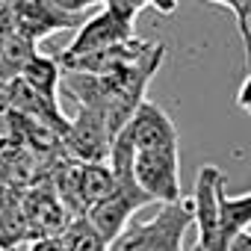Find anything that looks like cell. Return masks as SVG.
Wrapping results in <instances>:
<instances>
[{"label": "cell", "mask_w": 251, "mask_h": 251, "mask_svg": "<svg viewBox=\"0 0 251 251\" xmlns=\"http://www.w3.org/2000/svg\"><path fill=\"white\" fill-rule=\"evenodd\" d=\"M195 225L192 198L163 204L160 213L148 222H130L124 233L109 245V251H186L183 236Z\"/></svg>", "instance_id": "1"}, {"label": "cell", "mask_w": 251, "mask_h": 251, "mask_svg": "<svg viewBox=\"0 0 251 251\" xmlns=\"http://www.w3.org/2000/svg\"><path fill=\"white\" fill-rule=\"evenodd\" d=\"M136 15H139V9L133 6V0H106L98 15H92L89 21L80 24L71 45L59 53V62L89 56V53L106 50L112 45H121L127 39H136Z\"/></svg>", "instance_id": "2"}, {"label": "cell", "mask_w": 251, "mask_h": 251, "mask_svg": "<svg viewBox=\"0 0 251 251\" xmlns=\"http://www.w3.org/2000/svg\"><path fill=\"white\" fill-rule=\"evenodd\" d=\"M222 192H225V175L216 166H201L195 177L192 207H195V227L198 242L195 251H216L219 230H222Z\"/></svg>", "instance_id": "3"}, {"label": "cell", "mask_w": 251, "mask_h": 251, "mask_svg": "<svg viewBox=\"0 0 251 251\" xmlns=\"http://www.w3.org/2000/svg\"><path fill=\"white\" fill-rule=\"evenodd\" d=\"M112 145H115V136L106 118L95 109L80 106L62 139V148L68 151V157L77 163H106L112 154Z\"/></svg>", "instance_id": "4"}, {"label": "cell", "mask_w": 251, "mask_h": 251, "mask_svg": "<svg viewBox=\"0 0 251 251\" xmlns=\"http://www.w3.org/2000/svg\"><path fill=\"white\" fill-rule=\"evenodd\" d=\"M133 175H136V183L154 201L172 204V201L183 198V189H180V154H177V148H169V151H136Z\"/></svg>", "instance_id": "5"}, {"label": "cell", "mask_w": 251, "mask_h": 251, "mask_svg": "<svg viewBox=\"0 0 251 251\" xmlns=\"http://www.w3.org/2000/svg\"><path fill=\"white\" fill-rule=\"evenodd\" d=\"M6 3L12 18H15V30L21 36H27L33 45L45 42L48 36L59 33V30H80L83 18L80 15H68L62 9L53 6V0H0Z\"/></svg>", "instance_id": "6"}, {"label": "cell", "mask_w": 251, "mask_h": 251, "mask_svg": "<svg viewBox=\"0 0 251 251\" xmlns=\"http://www.w3.org/2000/svg\"><path fill=\"white\" fill-rule=\"evenodd\" d=\"M154 50H157V42H145V39L136 36V39H127V42H121V45H112L106 50H98V53H89V56H77V59L59 62V65H62V71H80V74L109 77V74H121V71H130V68L142 65Z\"/></svg>", "instance_id": "7"}, {"label": "cell", "mask_w": 251, "mask_h": 251, "mask_svg": "<svg viewBox=\"0 0 251 251\" xmlns=\"http://www.w3.org/2000/svg\"><path fill=\"white\" fill-rule=\"evenodd\" d=\"M124 133L130 136L136 151H169L177 148V127L169 118V112L151 100H142L139 109L133 112V118L127 121Z\"/></svg>", "instance_id": "8"}, {"label": "cell", "mask_w": 251, "mask_h": 251, "mask_svg": "<svg viewBox=\"0 0 251 251\" xmlns=\"http://www.w3.org/2000/svg\"><path fill=\"white\" fill-rule=\"evenodd\" d=\"M62 65H59V59L56 56H42V53H36L33 59H30V65L24 68V74H21V80L24 83H30L45 100H50L53 106H59V89H62Z\"/></svg>", "instance_id": "9"}, {"label": "cell", "mask_w": 251, "mask_h": 251, "mask_svg": "<svg viewBox=\"0 0 251 251\" xmlns=\"http://www.w3.org/2000/svg\"><path fill=\"white\" fill-rule=\"evenodd\" d=\"M248 227H251V192L236 198L222 192V230H219L216 251H227L239 233H248Z\"/></svg>", "instance_id": "10"}, {"label": "cell", "mask_w": 251, "mask_h": 251, "mask_svg": "<svg viewBox=\"0 0 251 251\" xmlns=\"http://www.w3.org/2000/svg\"><path fill=\"white\" fill-rule=\"evenodd\" d=\"M103 6L106 0H53V6L56 9H62V12H68V15H80L83 18V12L86 9H92V6Z\"/></svg>", "instance_id": "11"}, {"label": "cell", "mask_w": 251, "mask_h": 251, "mask_svg": "<svg viewBox=\"0 0 251 251\" xmlns=\"http://www.w3.org/2000/svg\"><path fill=\"white\" fill-rule=\"evenodd\" d=\"M27 251H71V248H68L65 236H39L30 242Z\"/></svg>", "instance_id": "12"}, {"label": "cell", "mask_w": 251, "mask_h": 251, "mask_svg": "<svg viewBox=\"0 0 251 251\" xmlns=\"http://www.w3.org/2000/svg\"><path fill=\"white\" fill-rule=\"evenodd\" d=\"M236 106L245 112V115H251V71H248V77L239 83V89H236Z\"/></svg>", "instance_id": "13"}, {"label": "cell", "mask_w": 251, "mask_h": 251, "mask_svg": "<svg viewBox=\"0 0 251 251\" xmlns=\"http://www.w3.org/2000/svg\"><path fill=\"white\" fill-rule=\"evenodd\" d=\"M133 6H136V9L154 6V9H157V12H163V15H172V12H175V6H177V0H133Z\"/></svg>", "instance_id": "14"}, {"label": "cell", "mask_w": 251, "mask_h": 251, "mask_svg": "<svg viewBox=\"0 0 251 251\" xmlns=\"http://www.w3.org/2000/svg\"><path fill=\"white\" fill-rule=\"evenodd\" d=\"M103 251H109V248H103Z\"/></svg>", "instance_id": "15"}, {"label": "cell", "mask_w": 251, "mask_h": 251, "mask_svg": "<svg viewBox=\"0 0 251 251\" xmlns=\"http://www.w3.org/2000/svg\"><path fill=\"white\" fill-rule=\"evenodd\" d=\"M15 251H18V248H15Z\"/></svg>", "instance_id": "16"}]
</instances>
